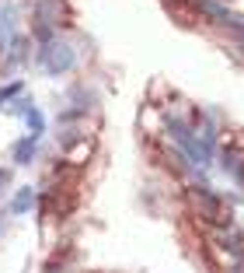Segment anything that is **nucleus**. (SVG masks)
<instances>
[{"mask_svg": "<svg viewBox=\"0 0 244 273\" xmlns=\"http://www.w3.org/2000/svg\"><path fill=\"white\" fill-rule=\"evenodd\" d=\"M70 63H73V49L63 46V42H53L49 53H42V67H46L49 74H63Z\"/></svg>", "mask_w": 244, "mask_h": 273, "instance_id": "nucleus-1", "label": "nucleus"}, {"mask_svg": "<svg viewBox=\"0 0 244 273\" xmlns=\"http://www.w3.org/2000/svg\"><path fill=\"white\" fill-rule=\"evenodd\" d=\"M28 203H31V196H28V189H21V196L14 200V210H28Z\"/></svg>", "mask_w": 244, "mask_h": 273, "instance_id": "nucleus-3", "label": "nucleus"}, {"mask_svg": "<svg viewBox=\"0 0 244 273\" xmlns=\"http://www.w3.org/2000/svg\"><path fill=\"white\" fill-rule=\"evenodd\" d=\"M227 25L237 32V46H241V53H244V18H234V14H227Z\"/></svg>", "mask_w": 244, "mask_h": 273, "instance_id": "nucleus-2", "label": "nucleus"}]
</instances>
